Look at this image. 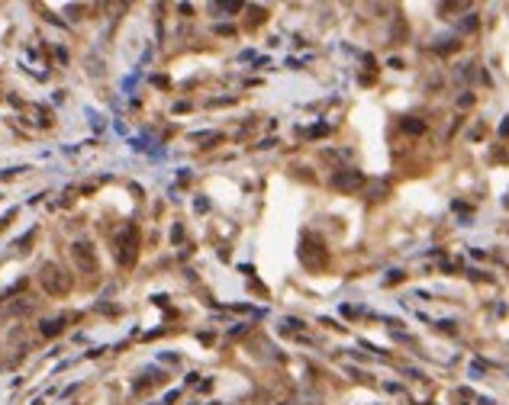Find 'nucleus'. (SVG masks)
Instances as JSON below:
<instances>
[{
    "label": "nucleus",
    "instance_id": "f03ea898",
    "mask_svg": "<svg viewBox=\"0 0 509 405\" xmlns=\"http://www.w3.org/2000/svg\"><path fill=\"white\" fill-rule=\"evenodd\" d=\"M135 254H139V229H135V225H126V229L119 232V264L132 267Z\"/></svg>",
    "mask_w": 509,
    "mask_h": 405
},
{
    "label": "nucleus",
    "instance_id": "39448f33",
    "mask_svg": "<svg viewBox=\"0 0 509 405\" xmlns=\"http://www.w3.org/2000/svg\"><path fill=\"white\" fill-rule=\"evenodd\" d=\"M62 325H65V319H52V322H42V334H45V338H55V334L62 331Z\"/></svg>",
    "mask_w": 509,
    "mask_h": 405
},
{
    "label": "nucleus",
    "instance_id": "20e7f679",
    "mask_svg": "<svg viewBox=\"0 0 509 405\" xmlns=\"http://www.w3.org/2000/svg\"><path fill=\"white\" fill-rule=\"evenodd\" d=\"M361 183H364V177L358 174V170H345V174H335V190H345V193H348V190H358Z\"/></svg>",
    "mask_w": 509,
    "mask_h": 405
},
{
    "label": "nucleus",
    "instance_id": "0eeeda50",
    "mask_svg": "<svg viewBox=\"0 0 509 405\" xmlns=\"http://www.w3.org/2000/svg\"><path fill=\"white\" fill-rule=\"evenodd\" d=\"M171 238H174V242H181V238H184V229H181V225H174V232H171Z\"/></svg>",
    "mask_w": 509,
    "mask_h": 405
},
{
    "label": "nucleus",
    "instance_id": "423d86ee",
    "mask_svg": "<svg viewBox=\"0 0 509 405\" xmlns=\"http://www.w3.org/2000/svg\"><path fill=\"white\" fill-rule=\"evenodd\" d=\"M284 328H287V331H290V328H294V331H300L303 322H300V319H284Z\"/></svg>",
    "mask_w": 509,
    "mask_h": 405
},
{
    "label": "nucleus",
    "instance_id": "f257e3e1",
    "mask_svg": "<svg viewBox=\"0 0 509 405\" xmlns=\"http://www.w3.org/2000/svg\"><path fill=\"white\" fill-rule=\"evenodd\" d=\"M39 280H42L45 293H52V296H65L68 290H71V277L62 270L58 264H42V273H39Z\"/></svg>",
    "mask_w": 509,
    "mask_h": 405
},
{
    "label": "nucleus",
    "instance_id": "7ed1b4c3",
    "mask_svg": "<svg viewBox=\"0 0 509 405\" xmlns=\"http://www.w3.org/2000/svg\"><path fill=\"white\" fill-rule=\"evenodd\" d=\"M71 254H74V260H78L84 270H94L97 267V260H94V251H91V244H84V242H78V244H71Z\"/></svg>",
    "mask_w": 509,
    "mask_h": 405
}]
</instances>
